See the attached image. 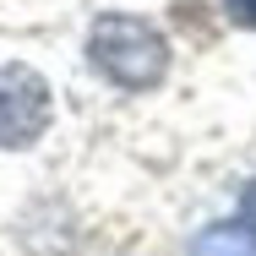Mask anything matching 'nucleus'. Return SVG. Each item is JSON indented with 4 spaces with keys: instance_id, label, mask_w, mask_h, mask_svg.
<instances>
[{
    "instance_id": "obj_3",
    "label": "nucleus",
    "mask_w": 256,
    "mask_h": 256,
    "mask_svg": "<svg viewBox=\"0 0 256 256\" xmlns=\"http://www.w3.org/2000/svg\"><path fill=\"white\" fill-rule=\"evenodd\" d=\"M191 256H256V229L246 218H234V224H212L196 234V246Z\"/></svg>"
},
{
    "instance_id": "obj_1",
    "label": "nucleus",
    "mask_w": 256,
    "mask_h": 256,
    "mask_svg": "<svg viewBox=\"0 0 256 256\" xmlns=\"http://www.w3.org/2000/svg\"><path fill=\"white\" fill-rule=\"evenodd\" d=\"M88 54L114 88H158L164 71H169V50H164L158 28L142 16H120V11L93 22Z\"/></svg>"
},
{
    "instance_id": "obj_5",
    "label": "nucleus",
    "mask_w": 256,
    "mask_h": 256,
    "mask_svg": "<svg viewBox=\"0 0 256 256\" xmlns=\"http://www.w3.org/2000/svg\"><path fill=\"white\" fill-rule=\"evenodd\" d=\"M240 218H246V224L256 229V180L246 186V196H240Z\"/></svg>"
},
{
    "instance_id": "obj_2",
    "label": "nucleus",
    "mask_w": 256,
    "mask_h": 256,
    "mask_svg": "<svg viewBox=\"0 0 256 256\" xmlns=\"http://www.w3.org/2000/svg\"><path fill=\"white\" fill-rule=\"evenodd\" d=\"M50 126V82L28 66H0V148H28Z\"/></svg>"
},
{
    "instance_id": "obj_4",
    "label": "nucleus",
    "mask_w": 256,
    "mask_h": 256,
    "mask_svg": "<svg viewBox=\"0 0 256 256\" xmlns=\"http://www.w3.org/2000/svg\"><path fill=\"white\" fill-rule=\"evenodd\" d=\"M224 6H229V16L240 28H256V0H224Z\"/></svg>"
}]
</instances>
